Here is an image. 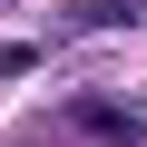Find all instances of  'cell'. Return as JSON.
I'll return each mask as SVG.
<instances>
[{
  "instance_id": "1",
  "label": "cell",
  "mask_w": 147,
  "mask_h": 147,
  "mask_svg": "<svg viewBox=\"0 0 147 147\" xmlns=\"http://www.w3.org/2000/svg\"><path fill=\"white\" fill-rule=\"evenodd\" d=\"M79 127H88V147H118L137 118H127V108H108V98H79Z\"/></svg>"
},
{
  "instance_id": "2",
  "label": "cell",
  "mask_w": 147,
  "mask_h": 147,
  "mask_svg": "<svg viewBox=\"0 0 147 147\" xmlns=\"http://www.w3.org/2000/svg\"><path fill=\"white\" fill-rule=\"evenodd\" d=\"M147 10V0H88V10H79V30H118V20H137Z\"/></svg>"
}]
</instances>
